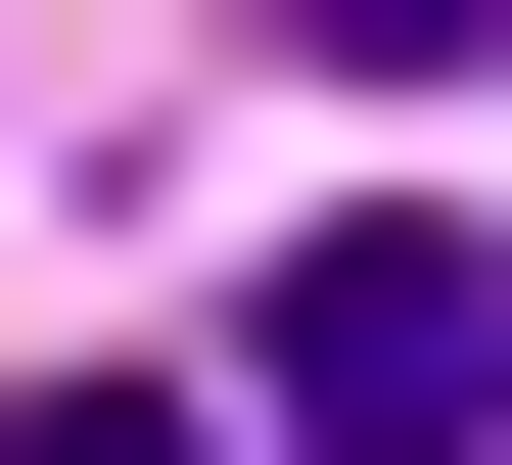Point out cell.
Listing matches in <instances>:
<instances>
[{"mask_svg": "<svg viewBox=\"0 0 512 465\" xmlns=\"http://www.w3.org/2000/svg\"><path fill=\"white\" fill-rule=\"evenodd\" d=\"M233 419H280V465H466V419H512V233H419V186H373V233H280Z\"/></svg>", "mask_w": 512, "mask_h": 465, "instance_id": "obj_1", "label": "cell"}, {"mask_svg": "<svg viewBox=\"0 0 512 465\" xmlns=\"http://www.w3.org/2000/svg\"><path fill=\"white\" fill-rule=\"evenodd\" d=\"M280 47H373V93H419V47H512V0H280Z\"/></svg>", "mask_w": 512, "mask_h": 465, "instance_id": "obj_3", "label": "cell"}, {"mask_svg": "<svg viewBox=\"0 0 512 465\" xmlns=\"http://www.w3.org/2000/svg\"><path fill=\"white\" fill-rule=\"evenodd\" d=\"M47 465H280V419H233V372H47Z\"/></svg>", "mask_w": 512, "mask_h": 465, "instance_id": "obj_2", "label": "cell"}]
</instances>
